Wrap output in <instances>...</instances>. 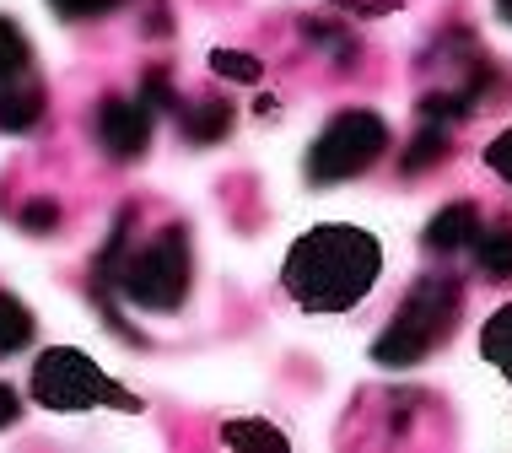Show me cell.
Returning a JSON list of instances; mask_svg holds the SVG:
<instances>
[{
  "mask_svg": "<svg viewBox=\"0 0 512 453\" xmlns=\"http://www.w3.org/2000/svg\"><path fill=\"white\" fill-rule=\"evenodd\" d=\"M0 421H11V394L0 389Z\"/></svg>",
  "mask_w": 512,
  "mask_h": 453,
  "instance_id": "14",
  "label": "cell"
},
{
  "mask_svg": "<svg viewBox=\"0 0 512 453\" xmlns=\"http://www.w3.org/2000/svg\"><path fill=\"white\" fill-rule=\"evenodd\" d=\"M383 270L378 238L362 227H313L286 254V292L308 313H345L356 308Z\"/></svg>",
  "mask_w": 512,
  "mask_h": 453,
  "instance_id": "1",
  "label": "cell"
},
{
  "mask_svg": "<svg viewBox=\"0 0 512 453\" xmlns=\"http://www.w3.org/2000/svg\"><path fill=\"white\" fill-rule=\"evenodd\" d=\"M496 6H502V17H507V22H512V0H496Z\"/></svg>",
  "mask_w": 512,
  "mask_h": 453,
  "instance_id": "15",
  "label": "cell"
},
{
  "mask_svg": "<svg viewBox=\"0 0 512 453\" xmlns=\"http://www.w3.org/2000/svg\"><path fill=\"white\" fill-rule=\"evenodd\" d=\"M442 146H448V141H442V130H437V135H432V130H426V135H415V146H410L405 168H410V173H421L426 162H437V157H442Z\"/></svg>",
  "mask_w": 512,
  "mask_h": 453,
  "instance_id": "11",
  "label": "cell"
},
{
  "mask_svg": "<svg viewBox=\"0 0 512 453\" xmlns=\"http://www.w3.org/2000/svg\"><path fill=\"white\" fill-rule=\"evenodd\" d=\"M475 259H480V270H491V276H512V227L475 232Z\"/></svg>",
  "mask_w": 512,
  "mask_h": 453,
  "instance_id": "8",
  "label": "cell"
},
{
  "mask_svg": "<svg viewBox=\"0 0 512 453\" xmlns=\"http://www.w3.org/2000/svg\"><path fill=\"white\" fill-rule=\"evenodd\" d=\"M480 351L491 367H502V378L512 383V308H496L486 329H480Z\"/></svg>",
  "mask_w": 512,
  "mask_h": 453,
  "instance_id": "7",
  "label": "cell"
},
{
  "mask_svg": "<svg viewBox=\"0 0 512 453\" xmlns=\"http://www.w3.org/2000/svg\"><path fill=\"white\" fill-rule=\"evenodd\" d=\"M221 443L227 448H286V432L265 427V421H227V427H221Z\"/></svg>",
  "mask_w": 512,
  "mask_h": 453,
  "instance_id": "9",
  "label": "cell"
},
{
  "mask_svg": "<svg viewBox=\"0 0 512 453\" xmlns=\"http://www.w3.org/2000/svg\"><path fill=\"white\" fill-rule=\"evenodd\" d=\"M216 71H227L232 81H254L259 60H248V54H216Z\"/></svg>",
  "mask_w": 512,
  "mask_h": 453,
  "instance_id": "12",
  "label": "cell"
},
{
  "mask_svg": "<svg viewBox=\"0 0 512 453\" xmlns=\"http://www.w3.org/2000/svg\"><path fill=\"white\" fill-rule=\"evenodd\" d=\"M486 162H491V173H502L507 184H512V130H507V135H496V141H491Z\"/></svg>",
  "mask_w": 512,
  "mask_h": 453,
  "instance_id": "13",
  "label": "cell"
},
{
  "mask_svg": "<svg viewBox=\"0 0 512 453\" xmlns=\"http://www.w3.org/2000/svg\"><path fill=\"white\" fill-rule=\"evenodd\" d=\"M22 340H27V319H22V308H17V302L0 297V351L22 346Z\"/></svg>",
  "mask_w": 512,
  "mask_h": 453,
  "instance_id": "10",
  "label": "cell"
},
{
  "mask_svg": "<svg viewBox=\"0 0 512 453\" xmlns=\"http://www.w3.org/2000/svg\"><path fill=\"white\" fill-rule=\"evenodd\" d=\"M453 313H459V286H453V281H421V286L405 297V308L394 313V324L378 335L372 356H378L383 367H410V362H421L432 346H442V340H448Z\"/></svg>",
  "mask_w": 512,
  "mask_h": 453,
  "instance_id": "2",
  "label": "cell"
},
{
  "mask_svg": "<svg viewBox=\"0 0 512 453\" xmlns=\"http://www.w3.org/2000/svg\"><path fill=\"white\" fill-rule=\"evenodd\" d=\"M33 400L44 410H60V416H81L92 405H124V394L108 383V373L92 356L54 346L33 362Z\"/></svg>",
  "mask_w": 512,
  "mask_h": 453,
  "instance_id": "3",
  "label": "cell"
},
{
  "mask_svg": "<svg viewBox=\"0 0 512 453\" xmlns=\"http://www.w3.org/2000/svg\"><path fill=\"white\" fill-rule=\"evenodd\" d=\"M383 146H389V125H383L378 114H367V108H351V114L329 119V130L313 141L308 178H313V184L356 178V173H367L372 162L383 157Z\"/></svg>",
  "mask_w": 512,
  "mask_h": 453,
  "instance_id": "4",
  "label": "cell"
},
{
  "mask_svg": "<svg viewBox=\"0 0 512 453\" xmlns=\"http://www.w3.org/2000/svg\"><path fill=\"white\" fill-rule=\"evenodd\" d=\"M135 292H141L146 302H173L178 292H184V254H178V249H162V259H151V265L141 270Z\"/></svg>",
  "mask_w": 512,
  "mask_h": 453,
  "instance_id": "5",
  "label": "cell"
},
{
  "mask_svg": "<svg viewBox=\"0 0 512 453\" xmlns=\"http://www.w3.org/2000/svg\"><path fill=\"white\" fill-rule=\"evenodd\" d=\"M475 232H480L475 205H442V211L432 216V227H426V243H432V249H459V243L475 238Z\"/></svg>",
  "mask_w": 512,
  "mask_h": 453,
  "instance_id": "6",
  "label": "cell"
}]
</instances>
